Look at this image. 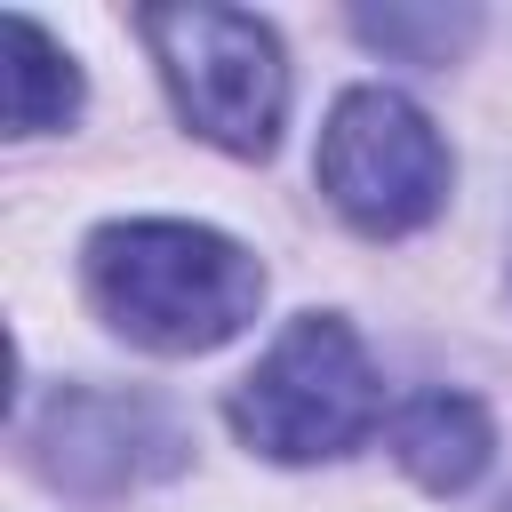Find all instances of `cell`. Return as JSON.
Wrapping results in <instances>:
<instances>
[{"label":"cell","mask_w":512,"mask_h":512,"mask_svg":"<svg viewBox=\"0 0 512 512\" xmlns=\"http://www.w3.org/2000/svg\"><path fill=\"white\" fill-rule=\"evenodd\" d=\"M80 288L96 304V320L112 336H128L136 352H216L232 344L256 304H264V264L216 232V224H184V216H120L96 224L80 248Z\"/></svg>","instance_id":"6da1fadb"},{"label":"cell","mask_w":512,"mask_h":512,"mask_svg":"<svg viewBox=\"0 0 512 512\" xmlns=\"http://www.w3.org/2000/svg\"><path fill=\"white\" fill-rule=\"evenodd\" d=\"M232 432L272 464H328L384 424V376L352 320L296 312L224 400Z\"/></svg>","instance_id":"7a4b0ae2"},{"label":"cell","mask_w":512,"mask_h":512,"mask_svg":"<svg viewBox=\"0 0 512 512\" xmlns=\"http://www.w3.org/2000/svg\"><path fill=\"white\" fill-rule=\"evenodd\" d=\"M160 80H168V104L184 112V128L232 160H264L280 144V120H288V56H280V32L248 8H144L136 16Z\"/></svg>","instance_id":"3957f363"},{"label":"cell","mask_w":512,"mask_h":512,"mask_svg":"<svg viewBox=\"0 0 512 512\" xmlns=\"http://www.w3.org/2000/svg\"><path fill=\"white\" fill-rule=\"evenodd\" d=\"M312 176L352 232L400 240V232H424L448 208L456 160H448L440 128L424 120V104H408L400 88H344L328 104Z\"/></svg>","instance_id":"277c9868"},{"label":"cell","mask_w":512,"mask_h":512,"mask_svg":"<svg viewBox=\"0 0 512 512\" xmlns=\"http://www.w3.org/2000/svg\"><path fill=\"white\" fill-rule=\"evenodd\" d=\"M176 456H184V432L152 400H120V392H64L40 424V472L72 488L152 480V472H176Z\"/></svg>","instance_id":"5b68a950"},{"label":"cell","mask_w":512,"mask_h":512,"mask_svg":"<svg viewBox=\"0 0 512 512\" xmlns=\"http://www.w3.org/2000/svg\"><path fill=\"white\" fill-rule=\"evenodd\" d=\"M392 464L424 488V496H464L488 456H496V424L472 392H416L392 408Z\"/></svg>","instance_id":"8992f818"},{"label":"cell","mask_w":512,"mask_h":512,"mask_svg":"<svg viewBox=\"0 0 512 512\" xmlns=\"http://www.w3.org/2000/svg\"><path fill=\"white\" fill-rule=\"evenodd\" d=\"M72 112H80V64L32 16H8V136H48Z\"/></svg>","instance_id":"52a82bcc"},{"label":"cell","mask_w":512,"mask_h":512,"mask_svg":"<svg viewBox=\"0 0 512 512\" xmlns=\"http://www.w3.org/2000/svg\"><path fill=\"white\" fill-rule=\"evenodd\" d=\"M352 32H360L368 48H384V56L448 64V56L480 32V16H472V8H360V16H352Z\"/></svg>","instance_id":"ba28073f"},{"label":"cell","mask_w":512,"mask_h":512,"mask_svg":"<svg viewBox=\"0 0 512 512\" xmlns=\"http://www.w3.org/2000/svg\"><path fill=\"white\" fill-rule=\"evenodd\" d=\"M504 512H512V504H504Z\"/></svg>","instance_id":"9c48e42d"}]
</instances>
